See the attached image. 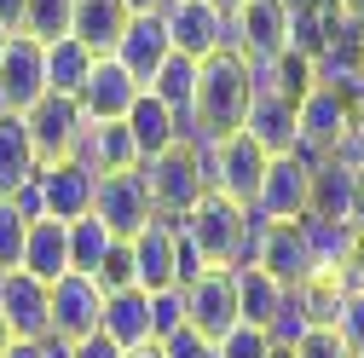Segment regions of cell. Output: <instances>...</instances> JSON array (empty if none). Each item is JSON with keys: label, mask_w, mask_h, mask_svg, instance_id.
<instances>
[{"label": "cell", "mask_w": 364, "mask_h": 358, "mask_svg": "<svg viewBox=\"0 0 364 358\" xmlns=\"http://www.w3.org/2000/svg\"><path fill=\"white\" fill-rule=\"evenodd\" d=\"M179 226H186V237L197 243L203 266H249L266 219H260L255 208L232 202V197H220V191H203L197 208L179 219Z\"/></svg>", "instance_id": "obj_1"}, {"label": "cell", "mask_w": 364, "mask_h": 358, "mask_svg": "<svg viewBox=\"0 0 364 358\" xmlns=\"http://www.w3.org/2000/svg\"><path fill=\"white\" fill-rule=\"evenodd\" d=\"M249 99H255V75H249V58L243 53H214L197 64V127L203 139H220V133H237L243 116H249Z\"/></svg>", "instance_id": "obj_2"}, {"label": "cell", "mask_w": 364, "mask_h": 358, "mask_svg": "<svg viewBox=\"0 0 364 358\" xmlns=\"http://www.w3.org/2000/svg\"><path fill=\"white\" fill-rule=\"evenodd\" d=\"M145 173V191H151V208L162 219H186L197 208V197L208 191V168H203V145H173L151 162H139Z\"/></svg>", "instance_id": "obj_3"}, {"label": "cell", "mask_w": 364, "mask_h": 358, "mask_svg": "<svg viewBox=\"0 0 364 358\" xmlns=\"http://www.w3.org/2000/svg\"><path fill=\"white\" fill-rule=\"evenodd\" d=\"M266 151L249 139V133H220V139H203V168H208V191L232 197L243 208H255V191H260V173H266Z\"/></svg>", "instance_id": "obj_4"}, {"label": "cell", "mask_w": 364, "mask_h": 358, "mask_svg": "<svg viewBox=\"0 0 364 358\" xmlns=\"http://www.w3.org/2000/svg\"><path fill=\"white\" fill-rule=\"evenodd\" d=\"M353 121H358V110L347 104V93H336V87L318 81L312 93L295 104V151H306V156H336L341 139L353 133Z\"/></svg>", "instance_id": "obj_5"}, {"label": "cell", "mask_w": 364, "mask_h": 358, "mask_svg": "<svg viewBox=\"0 0 364 358\" xmlns=\"http://www.w3.org/2000/svg\"><path fill=\"white\" fill-rule=\"evenodd\" d=\"M312 162L306 151H284L272 156L260 173V191H255V214L260 219H306L312 208Z\"/></svg>", "instance_id": "obj_6"}, {"label": "cell", "mask_w": 364, "mask_h": 358, "mask_svg": "<svg viewBox=\"0 0 364 358\" xmlns=\"http://www.w3.org/2000/svg\"><path fill=\"white\" fill-rule=\"evenodd\" d=\"M23 127H29V145H35L41 162H64V156H75V145H81L87 116H81V104L64 99V93H41V99L23 110Z\"/></svg>", "instance_id": "obj_7"}, {"label": "cell", "mask_w": 364, "mask_h": 358, "mask_svg": "<svg viewBox=\"0 0 364 358\" xmlns=\"http://www.w3.org/2000/svg\"><path fill=\"white\" fill-rule=\"evenodd\" d=\"M162 23H168L173 53H186V58H197V64L232 47V23H225V12H214L208 0H168V6H162Z\"/></svg>", "instance_id": "obj_8"}, {"label": "cell", "mask_w": 364, "mask_h": 358, "mask_svg": "<svg viewBox=\"0 0 364 358\" xmlns=\"http://www.w3.org/2000/svg\"><path fill=\"white\" fill-rule=\"evenodd\" d=\"M35 191H41V208H47V219H81L93 214V197H99V173L87 168L81 156H64V162H41L35 173Z\"/></svg>", "instance_id": "obj_9"}, {"label": "cell", "mask_w": 364, "mask_h": 358, "mask_svg": "<svg viewBox=\"0 0 364 358\" xmlns=\"http://www.w3.org/2000/svg\"><path fill=\"white\" fill-rule=\"evenodd\" d=\"M0 318L12 341H47L53 335V283L29 272H0Z\"/></svg>", "instance_id": "obj_10"}, {"label": "cell", "mask_w": 364, "mask_h": 358, "mask_svg": "<svg viewBox=\"0 0 364 358\" xmlns=\"http://www.w3.org/2000/svg\"><path fill=\"white\" fill-rule=\"evenodd\" d=\"M186 289V324L208 341H220L225 330H237V289H232V266H208Z\"/></svg>", "instance_id": "obj_11"}, {"label": "cell", "mask_w": 364, "mask_h": 358, "mask_svg": "<svg viewBox=\"0 0 364 358\" xmlns=\"http://www.w3.org/2000/svg\"><path fill=\"white\" fill-rule=\"evenodd\" d=\"M133 249V283L139 289H173L179 283V226L162 214H151V226L127 237Z\"/></svg>", "instance_id": "obj_12"}, {"label": "cell", "mask_w": 364, "mask_h": 358, "mask_svg": "<svg viewBox=\"0 0 364 358\" xmlns=\"http://www.w3.org/2000/svg\"><path fill=\"white\" fill-rule=\"evenodd\" d=\"M225 23H232V53H243L249 64H260V58H278L284 53L289 6H284V0H243Z\"/></svg>", "instance_id": "obj_13"}, {"label": "cell", "mask_w": 364, "mask_h": 358, "mask_svg": "<svg viewBox=\"0 0 364 358\" xmlns=\"http://www.w3.org/2000/svg\"><path fill=\"white\" fill-rule=\"evenodd\" d=\"M93 214L116 237H133L139 226H151V191H145V173L127 168V173H99V197H93Z\"/></svg>", "instance_id": "obj_14"}, {"label": "cell", "mask_w": 364, "mask_h": 358, "mask_svg": "<svg viewBox=\"0 0 364 358\" xmlns=\"http://www.w3.org/2000/svg\"><path fill=\"white\" fill-rule=\"evenodd\" d=\"M99 312H105V289L87 278V272H64L53 283V335L58 341H87L99 335Z\"/></svg>", "instance_id": "obj_15"}, {"label": "cell", "mask_w": 364, "mask_h": 358, "mask_svg": "<svg viewBox=\"0 0 364 358\" xmlns=\"http://www.w3.org/2000/svg\"><path fill=\"white\" fill-rule=\"evenodd\" d=\"M41 93H47V47L29 35H12L6 53H0V99L12 116H23Z\"/></svg>", "instance_id": "obj_16"}, {"label": "cell", "mask_w": 364, "mask_h": 358, "mask_svg": "<svg viewBox=\"0 0 364 358\" xmlns=\"http://www.w3.org/2000/svg\"><path fill=\"white\" fill-rule=\"evenodd\" d=\"M168 53H173V40H168V23H162V12H133L127 18V35L116 40V64L139 81V87H151V75L168 64Z\"/></svg>", "instance_id": "obj_17"}, {"label": "cell", "mask_w": 364, "mask_h": 358, "mask_svg": "<svg viewBox=\"0 0 364 358\" xmlns=\"http://www.w3.org/2000/svg\"><path fill=\"white\" fill-rule=\"evenodd\" d=\"M249 266H266L278 283H301V278H312V249H306L301 219H266Z\"/></svg>", "instance_id": "obj_18"}, {"label": "cell", "mask_w": 364, "mask_h": 358, "mask_svg": "<svg viewBox=\"0 0 364 358\" xmlns=\"http://www.w3.org/2000/svg\"><path fill=\"white\" fill-rule=\"evenodd\" d=\"M145 87L133 81L116 58H99L93 64V75H87V87L75 93V104H81V116L87 121H122L127 110H133V99H139Z\"/></svg>", "instance_id": "obj_19"}, {"label": "cell", "mask_w": 364, "mask_h": 358, "mask_svg": "<svg viewBox=\"0 0 364 358\" xmlns=\"http://www.w3.org/2000/svg\"><path fill=\"white\" fill-rule=\"evenodd\" d=\"M232 289H237V324L255 330H272L289 300V283H278L266 266H232Z\"/></svg>", "instance_id": "obj_20"}, {"label": "cell", "mask_w": 364, "mask_h": 358, "mask_svg": "<svg viewBox=\"0 0 364 358\" xmlns=\"http://www.w3.org/2000/svg\"><path fill=\"white\" fill-rule=\"evenodd\" d=\"M353 197H358V168L341 156H318L312 162V219H347L353 226Z\"/></svg>", "instance_id": "obj_21"}, {"label": "cell", "mask_w": 364, "mask_h": 358, "mask_svg": "<svg viewBox=\"0 0 364 358\" xmlns=\"http://www.w3.org/2000/svg\"><path fill=\"white\" fill-rule=\"evenodd\" d=\"M18 272H29V278H41V283H58V278L70 272V226H64V219H29Z\"/></svg>", "instance_id": "obj_22"}, {"label": "cell", "mask_w": 364, "mask_h": 358, "mask_svg": "<svg viewBox=\"0 0 364 358\" xmlns=\"http://www.w3.org/2000/svg\"><path fill=\"white\" fill-rule=\"evenodd\" d=\"M99 335H110L122 352L151 341V295L133 283V289H110L105 295V312H99Z\"/></svg>", "instance_id": "obj_23"}, {"label": "cell", "mask_w": 364, "mask_h": 358, "mask_svg": "<svg viewBox=\"0 0 364 358\" xmlns=\"http://www.w3.org/2000/svg\"><path fill=\"white\" fill-rule=\"evenodd\" d=\"M243 133H249L266 156L295 151V104H289L284 93H255V99H249V116H243Z\"/></svg>", "instance_id": "obj_24"}, {"label": "cell", "mask_w": 364, "mask_h": 358, "mask_svg": "<svg viewBox=\"0 0 364 358\" xmlns=\"http://www.w3.org/2000/svg\"><path fill=\"white\" fill-rule=\"evenodd\" d=\"M122 121H127V133H133V151H139V162H151V156H162V151L179 145V116H173L156 93H139Z\"/></svg>", "instance_id": "obj_25"}, {"label": "cell", "mask_w": 364, "mask_h": 358, "mask_svg": "<svg viewBox=\"0 0 364 358\" xmlns=\"http://www.w3.org/2000/svg\"><path fill=\"white\" fill-rule=\"evenodd\" d=\"M75 156L93 168V173H127V168H139V151H133L127 121H87Z\"/></svg>", "instance_id": "obj_26"}, {"label": "cell", "mask_w": 364, "mask_h": 358, "mask_svg": "<svg viewBox=\"0 0 364 358\" xmlns=\"http://www.w3.org/2000/svg\"><path fill=\"white\" fill-rule=\"evenodd\" d=\"M127 6L122 0H75V18H70V35L81 40V47H93L99 58L116 53V40L127 35Z\"/></svg>", "instance_id": "obj_27"}, {"label": "cell", "mask_w": 364, "mask_h": 358, "mask_svg": "<svg viewBox=\"0 0 364 358\" xmlns=\"http://www.w3.org/2000/svg\"><path fill=\"white\" fill-rule=\"evenodd\" d=\"M35 173H41V156L29 145V127H23V116L6 110V116H0V197L23 191Z\"/></svg>", "instance_id": "obj_28"}, {"label": "cell", "mask_w": 364, "mask_h": 358, "mask_svg": "<svg viewBox=\"0 0 364 358\" xmlns=\"http://www.w3.org/2000/svg\"><path fill=\"white\" fill-rule=\"evenodd\" d=\"M93 64H99V53H93V47H81L75 35L47 40V93L75 99L81 87H87V75H93Z\"/></svg>", "instance_id": "obj_29"}, {"label": "cell", "mask_w": 364, "mask_h": 358, "mask_svg": "<svg viewBox=\"0 0 364 358\" xmlns=\"http://www.w3.org/2000/svg\"><path fill=\"white\" fill-rule=\"evenodd\" d=\"M145 93H156L173 116H197L191 104H197V58H186V53H168V64L151 75V87Z\"/></svg>", "instance_id": "obj_30"}, {"label": "cell", "mask_w": 364, "mask_h": 358, "mask_svg": "<svg viewBox=\"0 0 364 358\" xmlns=\"http://www.w3.org/2000/svg\"><path fill=\"white\" fill-rule=\"evenodd\" d=\"M341 295H347V283H341V278H330V272H312V278L289 283V300H295V312L306 318V330H312V324H336Z\"/></svg>", "instance_id": "obj_31"}, {"label": "cell", "mask_w": 364, "mask_h": 358, "mask_svg": "<svg viewBox=\"0 0 364 358\" xmlns=\"http://www.w3.org/2000/svg\"><path fill=\"white\" fill-rule=\"evenodd\" d=\"M116 243H122V237L105 226L99 214H81V219H70V272H87V278H93Z\"/></svg>", "instance_id": "obj_32"}, {"label": "cell", "mask_w": 364, "mask_h": 358, "mask_svg": "<svg viewBox=\"0 0 364 358\" xmlns=\"http://www.w3.org/2000/svg\"><path fill=\"white\" fill-rule=\"evenodd\" d=\"M70 18H75V0H23V18H18V35H29V40H58V35H70Z\"/></svg>", "instance_id": "obj_33"}, {"label": "cell", "mask_w": 364, "mask_h": 358, "mask_svg": "<svg viewBox=\"0 0 364 358\" xmlns=\"http://www.w3.org/2000/svg\"><path fill=\"white\" fill-rule=\"evenodd\" d=\"M330 23L336 12H289V35H284V53H301V58H318L330 40Z\"/></svg>", "instance_id": "obj_34"}, {"label": "cell", "mask_w": 364, "mask_h": 358, "mask_svg": "<svg viewBox=\"0 0 364 358\" xmlns=\"http://www.w3.org/2000/svg\"><path fill=\"white\" fill-rule=\"evenodd\" d=\"M151 295V341H168L186 330V289H145Z\"/></svg>", "instance_id": "obj_35"}, {"label": "cell", "mask_w": 364, "mask_h": 358, "mask_svg": "<svg viewBox=\"0 0 364 358\" xmlns=\"http://www.w3.org/2000/svg\"><path fill=\"white\" fill-rule=\"evenodd\" d=\"M336 335H341V347L358 358L364 352V283H353L347 295H341V312H336V324H330Z\"/></svg>", "instance_id": "obj_36"}, {"label": "cell", "mask_w": 364, "mask_h": 358, "mask_svg": "<svg viewBox=\"0 0 364 358\" xmlns=\"http://www.w3.org/2000/svg\"><path fill=\"white\" fill-rule=\"evenodd\" d=\"M23 237H29V219L0 197V272H18V260H23Z\"/></svg>", "instance_id": "obj_37"}, {"label": "cell", "mask_w": 364, "mask_h": 358, "mask_svg": "<svg viewBox=\"0 0 364 358\" xmlns=\"http://www.w3.org/2000/svg\"><path fill=\"white\" fill-rule=\"evenodd\" d=\"M214 347H220V358H266L272 352V335L255 330V324H237V330H225Z\"/></svg>", "instance_id": "obj_38"}, {"label": "cell", "mask_w": 364, "mask_h": 358, "mask_svg": "<svg viewBox=\"0 0 364 358\" xmlns=\"http://www.w3.org/2000/svg\"><path fill=\"white\" fill-rule=\"evenodd\" d=\"M93 283L110 295V289H133V249H127V237L105 254V266H99V272H93Z\"/></svg>", "instance_id": "obj_39"}, {"label": "cell", "mask_w": 364, "mask_h": 358, "mask_svg": "<svg viewBox=\"0 0 364 358\" xmlns=\"http://www.w3.org/2000/svg\"><path fill=\"white\" fill-rule=\"evenodd\" d=\"M295 358H353V352L341 347V335H336L330 324H312V330L295 341Z\"/></svg>", "instance_id": "obj_40"}, {"label": "cell", "mask_w": 364, "mask_h": 358, "mask_svg": "<svg viewBox=\"0 0 364 358\" xmlns=\"http://www.w3.org/2000/svg\"><path fill=\"white\" fill-rule=\"evenodd\" d=\"M162 352H168V358H220V347H214L208 335H197L191 324L179 330V335H168V341H162Z\"/></svg>", "instance_id": "obj_41"}, {"label": "cell", "mask_w": 364, "mask_h": 358, "mask_svg": "<svg viewBox=\"0 0 364 358\" xmlns=\"http://www.w3.org/2000/svg\"><path fill=\"white\" fill-rule=\"evenodd\" d=\"M70 358H122V347H116L110 335H87V341L70 347Z\"/></svg>", "instance_id": "obj_42"}, {"label": "cell", "mask_w": 364, "mask_h": 358, "mask_svg": "<svg viewBox=\"0 0 364 358\" xmlns=\"http://www.w3.org/2000/svg\"><path fill=\"white\" fill-rule=\"evenodd\" d=\"M289 12H336V0H284Z\"/></svg>", "instance_id": "obj_43"}, {"label": "cell", "mask_w": 364, "mask_h": 358, "mask_svg": "<svg viewBox=\"0 0 364 358\" xmlns=\"http://www.w3.org/2000/svg\"><path fill=\"white\" fill-rule=\"evenodd\" d=\"M122 358H168V352H162V341H139V347H127Z\"/></svg>", "instance_id": "obj_44"}, {"label": "cell", "mask_w": 364, "mask_h": 358, "mask_svg": "<svg viewBox=\"0 0 364 358\" xmlns=\"http://www.w3.org/2000/svg\"><path fill=\"white\" fill-rule=\"evenodd\" d=\"M18 18H23V0H0V23L18 29Z\"/></svg>", "instance_id": "obj_45"}, {"label": "cell", "mask_w": 364, "mask_h": 358, "mask_svg": "<svg viewBox=\"0 0 364 358\" xmlns=\"http://www.w3.org/2000/svg\"><path fill=\"white\" fill-rule=\"evenodd\" d=\"M6 358H41V341H12Z\"/></svg>", "instance_id": "obj_46"}, {"label": "cell", "mask_w": 364, "mask_h": 358, "mask_svg": "<svg viewBox=\"0 0 364 358\" xmlns=\"http://www.w3.org/2000/svg\"><path fill=\"white\" fill-rule=\"evenodd\" d=\"M122 6H127V12H162L168 0H122Z\"/></svg>", "instance_id": "obj_47"}, {"label": "cell", "mask_w": 364, "mask_h": 358, "mask_svg": "<svg viewBox=\"0 0 364 358\" xmlns=\"http://www.w3.org/2000/svg\"><path fill=\"white\" fill-rule=\"evenodd\" d=\"M336 12H347V18H364V0H336Z\"/></svg>", "instance_id": "obj_48"}, {"label": "cell", "mask_w": 364, "mask_h": 358, "mask_svg": "<svg viewBox=\"0 0 364 358\" xmlns=\"http://www.w3.org/2000/svg\"><path fill=\"white\" fill-rule=\"evenodd\" d=\"M208 6H214V12H225V18H232V12L243 6V0H208Z\"/></svg>", "instance_id": "obj_49"}, {"label": "cell", "mask_w": 364, "mask_h": 358, "mask_svg": "<svg viewBox=\"0 0 364 358\" xmlns=\"http://www.w3.org/2000/svg\"><path fill=\"white\" fill-rule=\"evenodd\" d=\"M266 358H295V347H284V341H272V352Z\"/></svg>", "instance_id": "obj_50"}, {"label": "cell", "mask_w": 364, "mask_h": 358, "mask_svg": "<svg viewBox=\"0 0 364 358\" xmlns=\"http://www.w3.org/2000/svg\"><path fill=\"white\" fill-rule=\"evenodd\" d=\"M6 347H12V330H6V318H0V358H6Z\"/></svg>", "instance_id": "obj_51"}, {"label": "cell", "mask_w": 364, "mask_h": 358, "mask_svg": "<svg viewBox=\"0 0 364 358\" xmlns=\"http://www.w3.org/2000/svg\"><path fill=\"white\" fill-rule=\"evenodd\" d=\"M358 283H364V226H358Z\"/></svg>", "instance_id": "obj_52"}, {"label": "cell", "mask_w": 364, "mask_h": 358, "mask_svg": "<svg viewBox=\"0 0 364 358\" xmlns=\"http://www.w3.org/2000/svg\"><path fill=\"white\" fill-rule=\"evenodd\" d=\"M12 35H18V29H6V23H0V53H6V40H12Z\"/></svg>", "instance_id": "obj_53"}, {"label": "cell", "mask_w": 364, "mask_h": 358, "mask_svg": "<svg viewBox=\"0 0 364 358\" xmlns=\"http://www.w3.org/2000/svg\"><path fill=\"white\" fill-rule=\"evenodd\" d=\"M358 358H364V352H358Z\"/></svg>", "instance_id": "obj_54"}]
</instances>
